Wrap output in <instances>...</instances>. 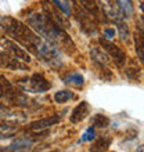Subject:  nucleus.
Masks as SVG:
<instances>
[{"label": "nucleus", "instance_id": "1", "mask_svg": "<svg viewBox=\"0 0 144 152\" xmlns=\"http://www.w3.org/2000/svg\"><path fill=\"white\" fill-rule=\"evenodd\" d=\"M28 22L31 25V28L35 29L36 33L43 36L48 43L58 44L68 54L75 51V43L72 42L68 33L65 32V29L58 26L44 12H40V14L39 12H33V14H31L28 17Z\"/></svg>", "mask_w": 144, "mask_h": 152}, {"label": "nucleus", "instance_id": "2", "mask_svg": "<svg viewBox=\"0 0 144 152\" xmlns=\"http://www.w3.org/2000/svg\"><path fill=\"white\" fill-rule=\"evenodd\" d=\"M0 26L14 40H17L18 43H21L22 46L29 48L32 53L37 54V48L40 47V44L43 43V40L37 33L33 32L28 25L22 24L21 21L11 18V17H4V18H1Z\"/></svg>", "mask_w": 144, "mask_h": 152}, {"label": "nucleus", "instance_id": "3", "mask_svg": "<svg viewBox=\"0 0 144 152\" xmlns=\"http://www.w3.org/2000/svg\"><path fill=\"white\" fill-rule=\"evenodd\" d=\"M18 84L24 88L25 91L29 93H44L51 87V83L40 73H33L29 79L28 77L26 79H21L18 82Z\"/></svg>", "mask_w": 144, "mask_h": 152}, {"label": "nucleus", "instance_id": "4", "mask_svg": "<svg viewBox=\"0 0 144 152\" xmlns=\"http://www.w3.org/2000/svg\"><path fill=\"white\" fill-rule=\"evenodd\" d=\"M98 43L103 48H104V51H107L109 56L112 57V60L115 61V64L118 66H123L126 64V60H128V57H126V53L122 50L120 47H118L116 44H114L111 40L108 39H100L98 40Z\"/></svg>", "mask_w": 144, "mask_h": 152}, {"label": "nucleus", "instance_id": "5", "mask_svg": "<svg viewBox=\"0 0 144 152\" xmlns=\"http://www.w3.org/2000/svg\"><path fill=\"white\" fill-rule=\"evenodd\" d=\"M42 7H43L44 14L50 17L58 26H61L62 29H68L69 26H71L68 18H67L65 15H62L60 10H58L53 3H50L48 0H43V1H42Z\"/></svg>", "mask_w": 144, "mask_h": 152}, {"label": "nucleus", "instance_id": "6", "mask_svg": "<svg viewBox=\"0 0 144 152\" xmlns=\"http://www.w3.org/2000/svg\"><path fill=\"white\" fill-rule=\"evenodd\" d=\"M37 56H40L44 61H47L48 64L54 65V66H58L61 65V54L60 51L57 50V47H54L53 44L50 43H42L40 47L37 48Z\"/></svg>", "mask_w": 144, "mask_h": 152}, {"label": "nucleus", "instance_id": "7", "mask_svg": "<svg viewBox=\"0 0 144 152\" xmlns=\"http://www.w3.org/2000/svg\"><path fill=\"white\" fill-rule=\"evenodd\" d=\"M0 44H1V47H3L8 54H11V56H14L15 58H18V60H21V61H24V62H31V57H29L28 53L25 51V50H22V48H21L15 42H12L11 39H8V37H6V36H1L0 37Z\"/></svg>", "mask_w": 144, "mask_h": 152}, {"label": "nucleus", "instance_id": "8", "mask_svg": "<svg viewBox=\"0 0 144 152\" xmlns=\"http://www.w3.org/2000/svg\"><path fill=\"white\" fill-rule=\"evenodd\" d=\"M0 66L1 68H7L11 71H26L28 65L22 62L21 60L15 58L14 56L8 54L7 51H0Z\"/></svg>", "mask_w": 144, "mask_h": 152}, {"label": "nucleus", "instance_id": "9", "mask_svg": "<svg viewBox=\"0 0 144 152\" xmlns=\"http://www.w3.org/2000/svg\"><path fill=\"white\" fill-rule=\"evenodd\" d=\"M1 96H3L4 100L10 101V102L15 105H20V107H25V105L29 104V98L25 96L24 93L20 91V90H12L11 87L1 91Z\"/></svg>", "mask_w": 144, "mask_h": 152}, {"label": "nucleus", "instance_id": "10", "mask_svg": "<svg viewBox=\"0 0 144 152\" xmlns=\"http://www.w3.org/2000/svg\"><path fill=\"white\" fill-rule=\"evenodd\" d=\"M101 6H103V14H104V17H107L108 20L111 21H122V17H123V14L120 12V10L118 8V6H116L112 0H100Z\"/></svg>", "mask_w": 144, "mask_h": 152}, {"label": "nucleus", "instance_id": "11", "mask_svg": "<svg viewBox=\"0 0 144 152\" xmlns=\"http://www.w3.org/2000/svg\"><path fill=\"white\" fill-rule=\"evenodd\" d=\"M58 122H60V116L53 115V116L43 118V119L35 120V122H32V123H29L28 126H26V129H28V130H35V132L39 130L40 132V130H44V129L51 127L53 124H57Z\"/></svg>", "mask_w": 144, "mask_h": 152}, {"label": "nucleus", "instance_id": "12", "mask_svg": "<svg viewBox=\"0 0 144 152\" xmlns=\"http://www.w3.org/2000/svg\"><path fill=\"white\" fill-rule=\"evenodd\" d=\"M79 4L80 7L83 8L87 14H90L97 22H100L101 18H103L101 17L103 12H101V8L98 6V3H97V0H79Z\"/></svg>", "mask_w": 144, "mask_h": 152}, {"label": "nucleus", "instance_id": "13", "mask_svg": "<svg viewBox=\"0 0 144 152\" xmlns=\"http://www.w3.org/2000/svg\"><path fill=\"white\" fill-rule=\"evenodd\" d=\"M87 115H89V104L86 101H83V102H80L79 105H76L73 108L69 120H71V123H78L80 120H83Z\"/></svg>", "mask_w": 144, "mask_h": 152}, {"label": "nucleus", "instance_id": "14", "mask_svg": "<svg viewBox=\"0 0 144 152\" xmlns=\"http://www.w3.org/2000/svg\"><path fill=\"white\" fill-rule=\"evenodd\" d=\"M90 57H92V60L94 64H97L100 68H107L108 66V56L105 54L103 50H100L98 47H92L90 48Z\"/></svg>", "mask_w": 144, "mask_h": 152}, {"label": "nucleus", "instance_id": "15", "mask_svg": "<svg viewBox=\"0 0 144 152\" xmlns=\"http://www.w3.org/2000/svg\"><path fill=\"white\" fill-rule=\"evenodd\" d=\"M35 142L33 138H18L12 144L7 147V151H24V149H29V147Z\"/></svg>", "mask_w": 144, "mask_h": 152}, {"label": "nucleus", "instance_id": "16", "mask_svg": "<svg viewBox=\"0 0 144 152\" xmlns=\"http://www.w3.org/2000/svg\"><path fill=\"white\" fill-rule=\"evenodd\" d=\"M116 6L123 14V17H132L134 12V6H133L132 0H116Z\"/></svg>", "mask_w": 144, "mask_h": 152}, {"label": "nucleus", "instance_id": "17", "mask_svg": "<svg viewBox=\"0 0 144 152\" xmlns=\"http://www.w3.org/2000/svg\"><path fill=\"white\" fill-rule=\"evenodd\" d=\"M133 39H134V46H136V53H137V56H139V60L143 62L144 61V43H143L144 36H143V32L134 33Z\"/></svg>", "mask_w": 144, "mask_h": 152}, {"label": "nucleus", "instance_id": "18", "mask_svg": "<svg viewBox=\"0 0 144 152\" xmlns=\"http://www.w3.org/2000/svg\"><path fill=\"white\" fill-rule=\"evenodd\" d=\"M118 33H119L120 40L125 44L130 43V31H129V26L125 24L123 21H118Z\"/></svg>", "mask_w": 144, "mask_h": 152}, {"label": "nucleus", "instance_id": "19", "mask_svg": "<svg viewBox=\"0 0 144 152\" xmlns=\"http://www.w3.org/2000/svg\"><path fill=\"white\" fill-rule=\"evenodd\" d=\"M51 3L60 10L65 17H69L72 14L71 10V1L69 0H51Z\"/></svg>", "mask_w": 144, "mask_h": 152}, {"label": "nucleus", "instance_id": "20", "mask_svg": "<svg viewBox=\"0 0 144 152\" xmlns=\"http://www.w3.org/2000/svg\"><path fill=\"white\" fill-rule=\"evenodd\" d=\"M64 82L68 84H73V86H82L84 83V77L79 72H73V73H69V75L65 76Z\"/></svg>", "mask_w": 144, "mask_h": 152}, {"label": "nucleus", "instance_id": "21", "mask_svg": "<svg viewBox=\"0 0 144 152\" xmlns=\"http://www.w3.org/2000/svg\"><path fill=\"white\" fill-rule=\"evenodd\" d=\"M71 98H73V93L69 91V90H60L54 94V101L57 104H65Z\"/></svg>", "mask_w": 144, "mask_h": 152}, {"label": "nucleus", "instance_id": "22", "mask_svg": "<svg viewBox=\"0 0 144 152\" xmlns=\"http://www.w3.org/2000/svg\"><path fill=\"white\" fill-rule=\"evenodd\" d=\"M109 144H111V138H108V137L107 138H105V137H100V138L94 142L92 151H105V149H108Z\"/></svg>", "mask_w": 144, "mask_h": 152}, {"label": "nucleus", "instance_id": "23", "mask_svg": "<svg viewBox=\"0 0 144 152\" xmlns=\"http://www.w3.org/2000/svg\"><path fill=\"white\" fill-rule=\"evenodd\" d=\"M93 124L98 129H104L109 124V119H108L105 115H103V113H97V115L93 118Z\"/></svg>", "mask_w": 144, "mask_h": 152}, {"label": "nucleus", "instance_id": "24", "mask_svg": "<svg viewBox=\"0 0 144 152\" xmlns=\"http://www.w3.org/2000/svg\"><path fill=\"white\" fill-rule=\"evenodd\" d=\"M94 138H96V130H94V127H89L86 130V133L83 134V137H82L83 141H93Z\"/></svg>", "mask_w": 144, "mask_h": 152}, {"label": "nucleus", "instance_id": "25", "mask_svg": "<svg viewBox=\"0 0 144 152\" xmlns=\"http://www.w3.org/2000/svg\"><path fill=\"white\" fill-rule=\"evenodd\" d=\"M11 87V83H10V80H7L4 76L0 75V93L4 91L6 88H10Z\"/></svg>", "mask_w": 144, "mask_h": 152}, {"label": "nucleus", "instance_id": "26", "mask_svg": "<svg viewBox=\"0 0 144 152\" xmlns=\"http://www.w3.org/2000/svg\"><path fill=\"white\" fill-rule=\"evenodd\" d=\"M115 29L114 28H105L104 29V39H108V40H111L115 37Z\"/></svg>", "mask_w": 144, "mask_h": 152}]
</instances>
